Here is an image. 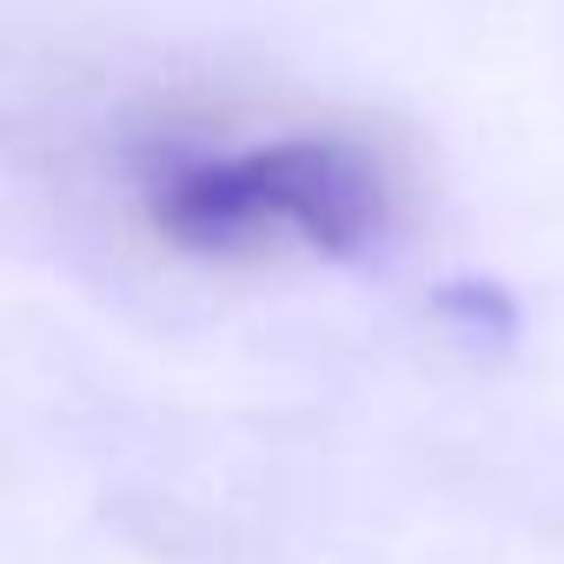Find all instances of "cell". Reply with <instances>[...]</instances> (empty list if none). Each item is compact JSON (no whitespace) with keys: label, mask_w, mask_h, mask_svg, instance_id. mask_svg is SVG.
Here are the masks:
<instances>
[{"label":"cell","mask_w":564,"mask_h":564,"mask_svg":"<svg viewBox=\"0 0 564 564\" xmlns=\"http://www.w3.org/2000/svg\"><path fill=\"white\" fill-rule=\"evenodd\" d=\"M140 219L193 259H352L392 219V166L359 133L293 127L252 140H166L133 166Z\"/></svg>","instance_id":"cell-1"}]
</instances>
